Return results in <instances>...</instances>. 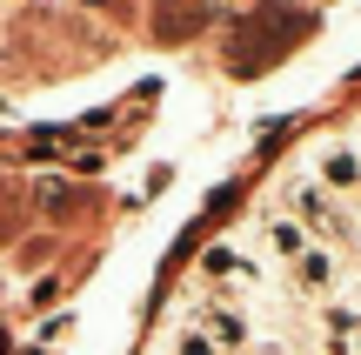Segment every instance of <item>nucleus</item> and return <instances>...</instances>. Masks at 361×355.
<instances>
[{
  "mask_svg": "<svg viewBox=\"0 0 361 355\" xmlns=\"http://www.w3.org/2000/svg\"><path fill=\"white\" fill-rule=\"evenodd\" d=\"M207 13H214V0H161L154 34L168 40V47H174V40H194V34L207 27Z\"/></svg>",
  "mask_w": 361,
  "mask_h": 355,
  "instance_id": "f03ea898",
  "label": "nucleus"
},
{
  "mask_svg": "<svg viewBox=\"0 0 361 355\" xmlns=\"http://www.w3.org/2000/svg\"><path fill=\"white\" fill-rule=\"evenodd\" d=\"M355 355H361V335H355Z\"/></svg>",
  "mask_w": 361,
  "mask_h": 355,
  "instance_id": "ddd939ff",
  "label": "nucleus"
},
{
  "mask_svg": "<svg viewBox=\"0 0 361 355\" xmlns=\"http://www.w3.org/2000/svg\"><path fill=\"white\" fill-rule=\"evenodd\" d=\"M201 335H207L221 355H241L247 342H255V329H247L241 308H201Z\"/></svg>",
  "mask_w": 361,
  "mask_h": 355,
  "instance_id": "7ed1b4c3",
  "label": "nucleus"
},
{
  "mask_svg": "<svg viewBox=\"0 0 361 355\" xmlns=\"http://www.w3.org/2000/svg\"><path fill=\"white\" fill-rule=\"evenodd\" d=\"M322 181H328V188H361V155H355L348 141L322 148Z\"/></svg>",
  "mask_w": 361,
  "mask_h": 355,
  "instance_id": "39448f33",
  "label": "nucleus"
},
{
  "mask_svg": "<svg viewBox=\"0 0 361 355\" xmlns=\"http://www.w3.org/2000/svg\"><path fill=\"white\" fill-rule=\"evenodd\" d=\"M80 7H107V0H80Z\"/></svg>",
  "mask_w": 361,
  "mask_h": 355,
  "instance_id": "9b49d317",
  "label": "nucleus"
},
{
  "mask_svg": "<svg viewBox=\"0 0 361 355\" xmlns=\"http://www.w3.org/2000/svg\"><path fill=\"white\" fill-rule=\"evenodd\" d=\"M174 355H221L214 342H207L201 329H188V335H174Z\"/></svg>",
  "mask_w": 361,
  "mask_h": 355,
  "instance_id": "9d476101",
  "label": "nucleus"
},
{
  "mask_svg": "<svg viewBox=\"0 0 361 355\" xmlns=\"http://www.w3.org/2000/svg\"><path fill=\"white\" fill-rule=\"evenodd\" d=\"M288 195H295L301 222H314V228H335V222H341V208H335V201H328V195H322V188H314V181H295V188H288Z\"/></svg>",
  "mask_w": 361,
  "mask_h": 355,
  "instance_id": "0eeeda50",
  "label": "nucleus"
},
{
  "mask_svg": "<svg viewBox=\"0 0 361 355\" xmlns=\"http://www.w3.org/2000/svg\"><path fill=\"white\" fill-rule=\"evenodd\" d=\"M40 201H47V215H54V222H67V215H74V208H80V201H74V195H67V188H61V181H47V188H40Z\"/></svg>",
  "mask_w": 361,
  "mask_h": 355,
  "instance_id": "1a4fd4ad",
  "label": "nucleus"
},
{
  "mask_svg": "<svg viewBox=\"0 0 361 355\" xmlns=\"http://www.w3.org/2000/svg\"><path fill=\"white\" fill-rule=\"evenodd\" d=\"M295 282H301L308 295H328V289L341 282V268H335V255H328V248H308V255L295 262Z\"/></svg>",
  "mask_w": 361,
  "mask_h": 355,
  "instance_id": "20e7f679",
  "label": "nucleus"
},
{
  "mask_svg": "<svg viewBox=\"0 0 361 355\" xmlns=\"http://www.w3.org/2000/svg\"><path fill=\"white\" fill-rule=\"evenodd\" d=\"M207 275H221V282H255V262H247L241 248H228V241H221V248H207Z\"/></svg>",
  "mask_w": 361,
  "mask_h": 355,
  "instance_id": "6e6552de",
  "label": "nucleus"
},
{
  "mask_svg": "<svg viewBox=\"0 0 361 355\" xmlns=\"http://www.w3.org/2000/svg\"><path fill=\"white\" fill-rule=\"evenodd\" d=\"M308 27H314V20H308L301 7H288V0H261L255 13L234 20V34H228V67H234L241 80L268 74V67L288 54V40H301Z\"/></svg>",
  "mask_w": 361,
  "mask_h": 355,
  "instance_id": "f257e3e1",
  "label": "nucleus"
},
{
  "mask_svg": "<svg viewBox=\"0 0 361 355\" xmlns=\"http://www.w3.org/2000/svg\"><path fill=\"white\" fill-rule=\"evenodd\" d=\"M268 248L281 255V262H301V255H308V228H301V215H274V222H268Z\"/></svg>",
  "mask_w": 361,
  "mask_h": 355,
  "instance_id": "423d86ee",
  "label": "nucleus"
},
{
  "mask_svg": "<svg viewBox=\"0 0 361 355\" xmlns=\"http://www.w3.org/2000/svg\"><path fill=\"white\" fill-rule=\"evenodd\" d=\"M261 355H288V349H261Z\"/></svg>",
  "mask_w": 361,
  "mask_h": 355,
  "instance_id": "f8f14e48",
  "label": "nucleus"
}]
</instances>
